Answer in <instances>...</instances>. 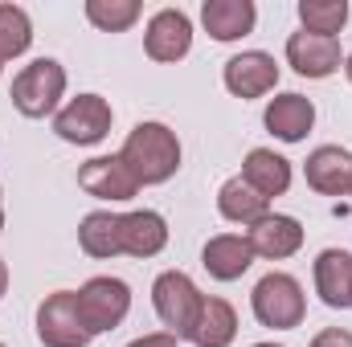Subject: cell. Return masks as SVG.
Returning <instances> with one entry per match:
<instances>
[{
	"mask_svg": "<svg viewBox=\"0 0 352 347\" xmlns=\"http://www.w3.org/2000/svg\"><path fill=\"white\" fill-rule=\"evenodd\" d=\"M119 160L131 168V176L144 184H164L180 172V139L173 127L164 123H135V131L127 135Z\"/></svg>",
	"mask_w": 352,
	"mask_h": 347,
	"instance_id": "6da1fadb",
	"label": "cell"
},
{
	"mask_svg": "<svg viewBox=\"0 0 352 347\" xmlns=\"http://www.w3.org/2000/svg\"><path fill=\"white\" fill-rule=\"evenodd\" d=\"M250 307H254V319H258L263 327H274V331H291V327H299L303 315H307L303 286H299L291 274H283V270L258 278V286L250 290Z\"/></svg>",
	"mask_w": 352,
	"mask_h": 347,
	"instance_id": "7a4b0ae2",
	"label": "cell"
},
{
	"mask_svg": "<svg viewBox=\"0 0 352 347\" xmlns=\"http://www.w3.org/2000/svg\"><path fill=\"white\" fill-rule=\"evenodd\" d=\"M201 302L205 294L197 290V282L180 270H164L156 282H152V307L160 315V323L168 327V335L176 339H188L192 327H197V315H201Z\"/></svg>",
	"mask_w": 352,
	"mask_h": 347,
	"instance_id": "3957f363",
	"label": "cell"
},
{
	"mask_svg": "<svg viewBox=\"0 0 352 347\" xmlns=\"http://www.w3.org/2000/svg\"><path fill=\"white\" fill-rule=\"evenodd\" d=\"M62 94H66V70H62V62H54V58H37V62H29V66L12 78V106H16L25 119H45V115H54L58 102H62Z\"/></svg>",
	"mask_w": 352,
	"mask_h": 347,
	"instance_id": "277c9868",
	"label": "cell"
},
{
	"mask_svg": "<svg viewBox=\"0 0 352 347\" xmlns=\"http://www.w3.org/2000/svg\"><path fill=\"white\" fill-rule=\"evenodd\" d=\"M37 339L45 347H90L87 323L78 311V290H54L37 307Z\"/></svg>",
	"mask_w": 352,
	"mask_h": 347,
	"instance_id": "5b68a950",
	"label": "cell"
},
{
	"mask_svg": "<svg viewBox=\"0 0 352 347\" xmlns=\"http://www.w3.org/2000/svg\"><path fill=\"white\" fill-rule=\"evenodd\" d=\"M78 311H82V323H87L90 335L115 331L127 319V311H131V286L123 278L98 274L78 290Z\"/></svg>",
	"mask_w": 352,
	"mask_h": 347,
	"instance_id": "8992f818",
	"label": "cell"
},
{
	"mask_svg": "<svg viewBox=\"0 0 352 347\" xmlns=\"http://www.w3.org/2000/svg\"><path fill=\"white\" fill-rule=\"evenodd\" d=\"M111 119L115 115L102 94H78L54 115V131H58V139H66L74 147H94L111 135Z\"/></svg>",
	"mask_w": 352,
	"mask_h": 347,
	"instance_id": "52a82bcc",
	"label": "cell"
},
{
	"mask_svg": "<svg viewBox=\"0 0 352 347\" xmlns=\"http://www.w3.org/2000/svg\"><path fill=\"white\" fill-rule=\"evenodd\" d=\"M287 62L303 78H332L344 66V53H340L336 37H316V33L299 29V33L287 37Z\"/></svg>",
	"mask_w": 352,
	"mask_h": 347,
	"instance_id": "ba28073f",
	"label": "cell"
},
{
	"mask_svg": "<svg viewBox=\"0 0 352 347\" xmlns=\"http://www.w3.org/2000/svg\"><path fill=\"white\" fill-rule=\"evenodd\" d=\"M144 49H148L152 62H180V58L192 49V21H188V12H180V8H160V12L148 21Z\"/></svg>",
	"mask_w": 352,
	"mask_h": 347,
	"instance_id": "9c48e42d",
	"label": "cell"
},
{
	"mask_svg": "<svg viewBox=\"0 0 352 347\" xmlns=\"http://www.w3.org/2000/svg\"><path fill=\"white\" fill-rule=\"evenodd\" d=\"M221 78H226V90L234 98H263V94H270V90L278 86V66L263 49H246V53H238V58L226 62Z\"/></svg>",
	"mask_w": 352,
	"mask_h": 347,
	"instance_id": "30bf717a",
	"label": "cell"
},
{
	"mask_svg": "<svg viewBox=\"0 0 352 347\" xmlns=\"http://www.w3.org/2000/svg\"><path fill=\"white\" fill-rule=\"evenodd\" d=\"M263 123L274 139H283V143H303L307 131L316 127V102L303 98V94H295V90L274 94V98L266 102Z\"/></svg>",
	"mask_w": 352,
	"mask_h": 347,
	"instance_id": "8fae6325",
	"label": "cell"
},
{
	"mask_svg": "<svg viewBox=\"0 0 352 347\" xmlns=\"http://www.w3.org/2000/svg\"><path fill=\"white\" fill-rule=\"evenodd\" d=\"M246 241L254 250V258H266V261H283L291 254H299L303 246V225L287 213H266L263 221H254L246 229Z\"/></svg>",
	"mask_w": 352,
	"mask_h": 347,
	"instance_id": "7c38bea8",
	"label": "cell"
},
{
	"mask_svg": "<svg viewBox=\"0 0 352 347\" xmlns=\"http://www.w3.org/2000/svg\"><path fill=\"white\" fill-rule=\"evenodd\" d=\"M78 188L90 192L94 200H131L140 192V180L119 156H98L78 168Z\"/></svg>",
	"mask_w": 352,
	"mask_h": 347,
	"instance_id": "4fadbf2b",
	"label": "cell"
},
{
	"mask_svg": "<svg viewBox=\"0 0 352 347\" xmlns=\"http://www.w3.org/2000/svg\"><path fill=\"white\" fill-rule=\"evenodd\" d=\"M307 176V188H316L320 196H349L352 192V152L336 147V143H324L307 156L303 164Z\"/></svg>",
	"mask_w": 352,
	"mask_h": 347,
	"instance_id": "5bb4252c",
	"label": "cell"
},
{
	"mask_svg": "<svg viewBox=\"0 0 352 347\" xmlns=\"http://www.w3.org/2000/svg\"><path fill=\"white\" fill-rule=\"evenodd\" d=\"M201 25L213 41H242L258 25L254 0H205L201 4Z\"/></svg>",
	"mask_w": 352,
	"mask_h": 347,
	"instance_id": "9a60e30c",
	"label": "cell"
},
{
	"mask_svg": "<svg viewBox=\"0 0 352 347\" xmlns=\"http://www.w3.org/2000/svg\"><path fill=\"white\" fill-rule=\"evenodd\" d=\"M201 265L209 270V278L217 282H238L250 265H254V250L242 233H217L205 241L201 250Z\"/></svg>",
	"mask_w": 352,
	"mask_h": 347,
	"instance_id": "2e32d148",
	"label": "cell"
},
{
	"mask_svg": "<svg viewBox=\"0 0 352 347\" xmlns=\"http://www.w3.org/2000/svg\"><path fill=\"white\" fill-rule=\"evenodd\" d=\"M316 294L332 311L352 307V254L349 250H324L316 258Z\"/></svg>",
	"mask_w": 352,
	"mask_h": 347,
	"instance_id": "e0dca14e",
	"label": "cell"
},
{
	"mask_svg": "<svg viewBox=\"0 0 352 347\" xmlns=\"http://www.w3.org/2000/svg\"><path fill=\"white\" fill-rule=\"evenodd\" d=\"M168 246V221L152 208L123 213V254L127 258H156Z\"/></svg>",
	"mask_w": 352,
	"mask_h": 347,
	"instance_id": "ac0fdd59",
	"label": "cell"
},
{
	"mask_svg": "<svg viewBox=\"0 0 352 347\" xmlns=\"http://www.w3.org/2000/svg\"><path fill=\"white\" fill-rule=\"evenodd\" d=\"M78 246H82V254L98 261L119 258L123 254V213H107V208L87 213L78 225Z\"/></svg>",
	"mask_w": 352,
	"mask_h": 347,
	"instance_id": "d6986e66",
	"label": "cell"
},
{
	"mask_svg": "<svg viewBox=\"0 0 352 347\" xmlns=\"http://www.w3.org/2000/svg\"><path fill=\"white\" fill-rule=\"evenodd\" d=\"M242 180H246L254 192H263L266 200H270V196H283V192L291 188V160H283V156L270 152V147H254V152L242 160Z\"/></svg>",
	"mask_w": 352,
	"mask_h": 347,
	"instance_id": "ffe728a7",
	"label": "cell"
},
{
	"mask_svg": "<svg viewBox=\"0 0 352 347\" xmlns=\"http://www.w3.org/2000/svg\"><path fill=\"white\" fill-rule=\"evenodd\" d=\"M270 200H266L263 192H254L242 176H234V180H226L221 184V192H217V208H221V217L226 221H234V225H242V229H250L254 221H263Z\"/></svg>",
	"mask_w": 352,
	"mask_h": 347,
	"instance_id": "44dd1931",
	"label": "cell"
},
{
	"mask_svg": "<svg viewBox=\"0 0 352 347\" xmlns=\"http://www.w3.org/2000/svg\"><path fill=\"white\" fill-rule=\"evenodd\" d=\"M238 335V315L226 298H205L201 302V315H197V327H192V344L197 347H230Z\"/></svg>",
	"mask_w": 352,
	"mask_h": 347,
	"instance_id": "7402d4cb",
	"label": "cell"
},
{
	"mask_svg": "<svg viewBox=\"0 0 352 347\" xmlns=\"http://www.w3.org/2000/svg\"><path fill=\"white\" fill-rule=\"evenodd\" d=\"M299 21H303V33L336 37L349 25V0H299Z\"/></svg>",
	"mask_w": 352,
	"mask_h": 347,
	"instance_id": "603a6c76",
	"label": "cell"
},
{
	"mask_svg": "<svg viewBox=\"0 0 352 347\" xmlns=\"http://www.w3.org/2000/svg\"><path fill=\"white\" fill-rule=\"evenodd\" d=\"M33 45V21L21 4H0V62L21 58Z\"/></svg>",
	"mask_w": 352,
	"mask_h": 347,
	"instance_id": "cb8c5ba5",
	"label": "cell"
},
{
	"mask_svg": "<svg viewBox=\"0 0 352 347\" xmlns=\"http://www.w3.org/2000/svg\"><path fill=\"white\" fill-rule=\"evenodd\" d=\"M87 21L102 33H123L140 21V0H87Z\"/></svg>",
	"mask_w": 352,
	"mask_h": 347,
	"instance_id": "d4e9b609",
	"label": "cell"
},
{
	"mask_svg": "<svg viewBox=\"0 0 352 347\" xmlns=\"http://www.w3.org/2000/svg\"><path fill=\"white\" fill-rule=\"evenodd\" d=\"M311 347H352V335L349 331H340V327H328V331H320Z\"/></svg>",
	"mask_w": 352,
	"mask_h": 347,
	"instance_id": "484cf974",
	"label": "cell"
},
{
	"mask_svg": "<svg viewBox=\"0 0 352 347\" xmlns=\"http://www.w3.org/2000/svg\"><path fill=\"white\" fill-rule=\"evenodd\" d=\"M127 347H180V339L168 335V331H156V335H140V339H131Z\"/></svg>",
	"mask_w": 352,
	"mask_h": 347,
	"instance_id": "4316f807",
	"label": "cell"
},
{
	"mask_svg": "<svg viewBox=\"0 0 352 347\" xmlns=\"http://www.w3.org/2000/svg\"><path fill=\"white\" fill-rule=\"evenodd\" d=\"M4 290H8V265H4V258H0V298H4Z\"/></svg>",
	"mask_w": 352,
	"mask_h": 347,
	"instance_id": "83f0119b",
	"label": "cell"
},
{
	"mask_svg": "<svg viewBox=\"0 0 352 347\" xmlns=\"http://www.w3.org/2000/svg\"><path fill=\"white\" fill-rule=\"evenodd\" d=\"M344 74H349V82H352V53L344 58Z\"/></svg>",
	"mask_w": 352,
	"mask_h": 347,
	"instance_id": "f1b7e54d",
	"label": "cell"
},
{
	"mask_svg": "<svg viewBox=\"0 0 352 347\" xmlns=\"http://www.w3.org/2000/svg\"><path fill=\"white\" fill-rule=\"evenodd\" d=\"M0 229H4V200H0Z\"/></svg>",
	"mask_w": 352,
	"mask_h": 347,
	"instance_id": "f546056e",
	"label": "cell"
},
{
	"mask_svg": "<svg viewBox=\"0 0 352 347\" xmlns=\"http://www.w3.org/2000/svg\"><path fill=\"white\" fill-rule=\"evenodd\" d=\"M254 347H283V344H254Z\"/></svg>",
	"mask_w": 352,
	"mask_h": 347,
	"instance_id": "4dcf8cb0",
	"label": "cell"
},
{
	"mask_svg": "<svg viewBox=\"0 0 352 347\" xmlns=\"http://www.w3.org/2000/svg\"><path fill=\"white\" fill-rule=\"evenodd\" d=\"M0 70H4V62H0Z\"/></svg>",
	"mask_w": 352,
	"mask_h": 347,
	"instance_id": "1f68e13d",
	"label": "cell"
},
{
	"mask_svg": "<svg viewBox=\"0 0 352 347\" xmlns=\"http://www.w3.org/2000/svg\"><path fill=\"white\" fill-rule=\"evenodd\" d=\"M349 196H352V192H349Z\"/></svg>",
	"mask_w": 352,
	"mask_h": 347,
	"instance_id": "d6a6232c",
	"label": "cell"
},
{
	"mask_svg": "<svg viewBox=\"0 0 352 347\" xmlns=\"http://www.w3.org/2000/svg\"><path fill=\"white\" fill-rule=\"evenodd\" d=\"M0 347H4V344H0Z\"/></svg>",
	"mask_w": 352,
	"mask_h": 347,
	"instance_id": "836d02e7",
	"label": "cell"
}]
</instances>
